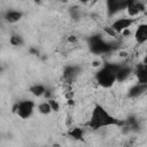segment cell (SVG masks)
Wrapping results in <instances>:
<instances>
[{"mask_svg": "<svg viewBox=\"0 0 147 147\" xmlns=\"http://www.w3.org/2000/svg\"><path fill=\"white\" fill-rule=\"evenodd\" d=\"M124 124V122H119V119L111 116L102 106L95 105V107L92 110L91 118L87 123V125L92 130H99L101 127L107 126H114V125H121Z\"/></svg>", "mask_w": 147, "mask_h": 147, "instance_id": "1", "label": "cell"}, {"mask_svg": "<svg viewBox=\"0 0 147 147\" xmlns=\"http://www.w3.org/2000/svg\"><path fill=\"white\" fill-rule=\"evenodd\" d=\"M119 63H105L95 74L96 83L105 88L113 86L116 83V71Z\"/></svg>", "mask_w": 147, "mask_h": 147, "instance_id": "2", "label": "cell"}, {"mask_svg": "<svg viewBox=\"0 0 147 147\" xmlns=\"http://www.w3.org/2000/svg\"><path fill=\"white\" fill-rule=\"evenodd\" d=\"M88 47H90V51L95 55H106L111 53L116 48V46L113 42L106 41L99 34L91 36L88 38Z\"/></svg>", "mask_w": 147, "mask_h": 147, "instance_id": "3", "label": "cell"}, {"mask_svg": "<svg viewBox=\"0 0 147 147\" xmlns=\"http://www.w3.org/2000/svg\"><path fill=\"white\" fill-rule=\"evenodd\" d=\"M34 107H36V105L32 100H22V101H18L15 103V106L13 107V111L20 118L28 119L33 114Z\"/></svg>", "mask_w": 147, "mask_h": 147, "instance_id": "4", "label": "cell"}, {"mask_svg": "<svg viewBox=\"0 0 147 147\" xmlns=\"http://www.w3.org/2000/svg\"><path fill=\"white\" fill-rule=\"evenodd\" d=\"M137 21H138V18H136V17H121V18L115 20V21L111 23L110 28H111L117 34H121L122 31H124L125 29L131 28V25H133Z\"/></svg>", "mask_w": 147, "mask_h": 147, "instance_id": "5", "label": "cell"}, {"mask_svg": "<svg viewBox=\"0 0 147 147\" xmlns=\"http://www.w3.org/2000/svg\"><path fill=\"white\" fill-rule=\"evenodd\" d=\"M80 72H82V68L79 65H77V64L67 65L63 70V79L65 83L71 84L77 79V77L80 75Z\"/></svg>", "mask_w": 147, "mask_h": 147, "instance_id": "6", "label": "cell"}, {"mask_svg": "<svg viewBox=\"0 0 147 147\" xmlns=\"http://www.w3.org/2000/svg\"><path fill=\"white\" fill-rule=\"evenodd\" d=\"M106 8L109 16H114L117 13L126 9V0H106Z\"/></svg>", "mask_w": 147, "mask_h": 147, "instance_id": "7", "label": "cell"}, {"mask_svg": "<svg viewBox=\"0 0 147 147\" xmlns=\"http://www.w3.org/2000/svg\"><path fill=\"white\" fill-rule=\"evenodd\" d=\"M126 10L130 17H136L145 11V5L139 0H126Z\"/></svg>", "mask_w": 147, "mask_h": 147, "instance_id": "8", "label": "cell"}, {"mask_svg": "<svg viewBox=\"0 0 147 147\" xmlns=\"http://www.w3.org/2000/svg\"><path fill=\"white\" fill-rule=\"evenodd\" d=\"M131 74H133V69L131 67L125 65V64H119V67L116 71V82H118V83L125 82L131 76Z\"/></svg>", "mask_w": 147, "mask_h": 147, "instance_id": "9", "label": "cell"}, {"mask_svg": "<svg viewBox=\"0 0 147 147\" xmlns=\"http://www.w3.org/2000/svg\"><path fill=\"white\" fill-rule=\"evenodd\" d=\"M147 90V84H142V83H137L134 85H132L129 91H127V96L131 98V99H134V98H139Z\"/></svg>", "mask_w": 147, "mask_h": 147, "instance_id": "10", "label": "cell"}, {"mask_svg": "<svg viewBox=\"0 0 147 147\" xmlns=\"http://www.w3.org/2000/svg\"><path fill=\"white\" fill-rule=\"evenodd\" d=\"M134 39L139 45H142L147 40V24L142 23L137 26V30L134 32Z\"/></svg>", "mask_w": 147, "mask_h": 147, "instance_id": "11", "label": "cell"}, {"mask_svg": "<svg viewBox=\"0 0 147 147\" xmlns=\"http://www.w3.org/2000/svg\"><path fill=\"white\" fill-rule=\"evenodd\" d=\"M133 74L137 76L139 83L147 84V67L145 63H139L133 70Z\"/></svg>", "mask_w": 147, "mask_h": 147, "instance_id": "12", "label": "cell"}, {"mask_svg": "<svg viewBox=\"0 0 147 147\" xmlns=\"http://www.w3.org/2000/svg\"><path fill=\"white\" fill-rule=\"evenodd\" d=\"M23 17V13L20 10H8L5 13L3 18L8 23H17Z\"/></svg>", "mask_w": 147, "mask_h": 147, "instance_id": "13", "label": "cell"}, {"mask_svg": "<svg viewBox=\"0 0 147 147\" xmlns=\"http://www.w3.org/2000/svg\"><path fill=\"white\" fill-rule=\"evenodd\" d=\"M46 88H47V87H45V86L41 85V84H34V85H32V86L29 88V91H30V93H31L32 95H34V96H42V95L45 94V92H46Z\"/></svg>", "mask_w": 147, "mask_h": 147, "instance_id": "14", "label": "cell"}, {"mask_svg": "<svg viewBox=\"0 0 147 147\" xmlns=\"http://www.w3.org/2000/svg\"><path fill=\"white\" fill-rule=\"evenodd\" d=\"M69 136L76 140H82L84 138V130L82 127H78V126L72 127L69 131Z\"/></svg>", "mask_w": 147, "mask_h": 147, "instance_id": "15", "label": "cell"}, {"mask_svg": "<svg viewBox=\"0 0 147 147\" xmlns=\"http://www.w3.org/2000/svg\"><path fill=\"white\" fill-rule=\"evenodd\" d=\"M38 111L42 115H48L52 113V108L48 103V101H45V102H41L38 105Z\"/></svg>", "mask_w": 147, "mask_h": 147, "instance_id": "16", "label": "cell"}, {"mask_svg": "<svg viewBox=\"0 0 147 147\" xmlns=\"http://www.w3.org/2000/svg\"><path fill=\"white\" fill-rule=\"evenodd\" d=\"M9 42L13 46H22L24 44V40H23V38L20 34H13L9 38Z\"/></svg>", "mask_w": 147, "mask_h": 147, "instance_id": "17", "label": "cell"}, {"mask_svg": "<svg viewBox=\"0 0 147 147\" xmlns=\"http://www.w3.org/2000/svg\"><path fill=\"white\" fill-rule=\"evenodd\" d=\"M48 103H49V106L52 108V111H59L60 110V105H59V102L56 100L51 98V99H48Z\"/></svg>", "mask_w": 147, "mask_h": 147, "instance_id": "18", "label": "cell"}, {"mask_svg": "<svg viewBox=\"0 0 147 147\" xmlns=\"http://www.w3.org/2000/svg\"><path fill=\"white\" fill-rule=\"evenodd\" d=\"M70 14H71V16L74 17V18H79V16H80V10H79V8L78 7H75V8H71L70 9Z\"/></svg>", "mask_w": 147, "mask_h": 147, "instance_id": "19", "label": "cell"}, {"mask_svg": "<svg viewBox=\"0 0 147 147\" xmlns=\"http://www.w3.org/2000/svg\"><path fill=\"white\" fill-rule=\"evenodd\" d=\"M105 32L108 34V36H111V37H116L117 36V33L109 26V28H105Z\"/></svg>", "mask_w": 147, "mask_h": 147, "instance_id": "20", "label": "cell"}, {"mask_svg": "<svg viewBox=\"0 0 147 147\" xmlns=\"http://www.w3.org/2000/svg\"><path fill=\"white\" fill-rule=\"evenodd\" d=\"M30 53H31V54H34V55H38V54H39L38 49H36V48H30Z\"/></svg>", "mask_w": 147, "mask_h": 147, "instance_id": "21", "label": "cell"}, {"mask_svg": "<svg viewBox=\"0 0 147 147\" xmlns=\"http://www.w3.org/2000/svg\"><path fill=\"white\" fill-rule=\"evenodd\" d=\"M68 40H69V41H71V42H75V41L77 40V38H76L75 36H70V38H68Z\"/></svg>", "mask_w": 147, "mask_h": 147, "instance_id": "22", "label": "cell"}, {"mask_svg": "<svg viewBox=\"0 0 147 147\" xmlns=\"http://www.w3.org/2000/svg\"><path fill=\"white\" fill-rule=\"evenodd\" d=\"M90 1H91V0H79L80 3H88Z\"/></svg>", "mask_w": 147, "mask_h": 147, "instance_id": "23", "label": "cell"}, {"mask_svg": "<svg viewBox=\"0 0 147 147\" xmlns=\"http://www.w3.org/2000/svg\"><path fill=\"white\" fill-rule=\"evenodd\" d=\"M34 2H37V3H40V2H41V0H34Z\"/></svg>", "mask_w": 147, "mask_h": 147, "instance_id": "24", "label": "cell"}, {"mask_svg": "<svg viewBox=\"0 0 147 147\" xmlns=\"http://www.w3.org/2000/svg\"><path fill=\"white\" fill-rule=\"evenodd\" d=\"M2 70H3V68H2V67H0V74L2 72Z\"/></svg>", "mask_w": 147, "mask_h": 147, "instance_id": "25", "label": "cell"}]
</instances>
